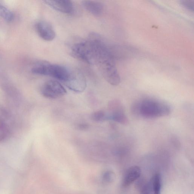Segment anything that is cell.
Returning a JSON list of instances; mask_svg holds the SVG:
<instances>
[{
	"instance_id": "cell-1",
	"label": "cell",
	"mask_w": 194,
	"mask_h": 194,
	"mask_svg": "<svg viewBox=\"0 0 194 194\" xmlns=\"http://www.w3.org/2000/svg\"><path fill=\"white\" fill-rule=\"evenodd\" d=\"M95 44V64L105 80L110 85L117 86L120 83V76L115 62L114 56L105 42L98 35L92 37Z\"/></svg>"
},
{
	"instance_id": "cell-2",
	"label": "cell",
	"mask_w": 194,
	"mask_h": 194,
	"mask_svg": "<svg viewBox=\"0 0 194 194\" xmlns=\"http://www.w3.org/2000/svg\"><path fill=\"white\" fill-rule=\"evenodd\" d=\"M171 112L169 105L164 102L149 99L140 101V116L146 119L168 116Z\"/></svg>"
},
{
	"instance_id": "cell-3",
	"label": "cell",
	"mask_w": 194,
	"mask_h": 194,
	"mask_svg": "<svg viewBox=\"0 0 194 194\" xmlns=\"http://www.w3.org/2000/svg\"><path fill=\"white\" fill-rule=\"evenodd\" d=\"M71 70L64 66L43 62L36 64L31 69V72L35 75L53 77L64 83L68 78Z\"/></svg>"
},
{
	"instance_id": "cell-4",
	"label": "cell",
	"mask_w": 194,
	"mask_h": 194,
	"mask_svg": "<svg viewBox=\"0 0 194 194\" xmlns=\"http://www.w3.org/2000/svg\"><path fill=\"white\" fill-rule=\"evenodd\" d=\"M71 53L75 57L90 64H94L96 56L95 45L93 39L75 44L72 47Z\"/></svg>"
},
{
	"instance_id": "cell-5",
	"label": "cell",
	"mask_w": 194,
	"mask_h": 194,
	"mask_svg": "<svg viewBox=\"0 0 194 194\" xmlns=\"http://www.w3.org/2000/svg\"><path fill=\"white\" fill-rule=\"evenodd\" d=\"M41 93L47 98H59L65 95L67 91L62 85L56 80H50L44 83L41 88Z\"/></svg>"
},
{
	"instance_id": "cell-6",
	"label": "cell",
	"mask_w": 194,
	"mask_h": 194,
	"mask_svg": "<svg viewBox=\"0 0 194 194\" xmlns=\"http://www.w3.org/2000/svg\"><path fill=\"white\" fill-rule=\"evenodd\" d=\"M64 83L69 89L75 92H82L86 87V78L77 69H71L68 78Z\"/></svg>"
},
{
	"instance_id": "cell-7",
	"label": "cell",
	"mask_w": 194,
	"mask_h": 194,
	"mask_svg": "<svg viewBox=\"0 0 194 194\" xmlns=\"http://www.w3.org/2000/svg\"><path fill=\"white\" fill-rule=\"evenodd\" d=\"M108 108L110 112L109 119L123 125H127L129 124V119L125 114L124 107L119 101L117 99L111 101L109 102Z\"/></svg>"
},
{
	"instance_id": "cell-8",
	"label": "cell",
	"mask_w": 194,
	"mask_h": 194,
	"mask_svg": "<svg viewBox=\"0 0 194 194\" xmlns=\"http://www.w3.org/2000/svg\"><path fill=\"white\" fill-rule=\"evenodd\" d=\"M36 29L41 38L46 41H53L56 37L53 27L48 22L40 21L36 24Z\"/></svg>"
},
{
	"instance_id": "cell-9",
	"label": "cell",
	"mask_w": 194,
	"mask_h": 194,
	"mask_svg": "<svg viewBox=\"0 0 194 194\" xmlns=\"http://www.w3.org/2000/svg\"><path fill=\"white\" fill-rule=\"evenodd\" d=\"M44 2L52 8L62 13L72 14L75 11V7L71 1L67 0L45 1Z\"/></svg>"
},
{
	"instance_id": "cell-10",
	"label": "cell",
	"mask_w": 194,
	"mask_h": 194,
	"mask_svg": "<svg viewBox=\"0 0 194 194\" xmlns=\"http://www.w3.org/2000/svg\"><path fill=\"white\" fill-rule=\"evenodd\" d=\"M82 4L84 8L92 15L99 16L104 11V5L99 2L85 1H82Z\"/></svg>"
},
{
	"instance_id": "cell-11",
	"label": "cell",
	"mask_w": 194,
	"mask_h": 194,
	"mask_svg": "<svg viewBox=\"0 0 194 194\" xmlns=\"http://www.w3.org/2000/svg\"><path fill=\"white\" fill-rule=\"evenodd\" d=\"M141 171L139 167L134 166L131 167L124 177L123 184L124 186L130 185L140 177Z\"/></svg>"
},
{
	"instance_id": "cell-12",
	"label": "cell",
	"mask_w": 194,
	"mask_h": 194,
	"mask_svg": "<svg viewBox=\"0 0 194 194\" xmlns=\"http://www.w3.org/2000/svg\"><path fill=\"white\" fill-rule=\"evenodd\" d=\"M0 16L7 22L12 21L14 18L13 13L7 7L1 4H0Z\"/></svg>"
},
{
	"instance_id": "cell-13",
	"label": "cell",
	"mask_w": 194,
	"mask_h": 194,
	"mask_svg": "<svg viewBox=\"0 0 194 194\" xmlns=\"http://www.w3.org/2000/svg\"><path fill=\"white\" fill-rule=\"evenodd\" d=\"M91 117V119L96 122H101L109 119L108 115L102 110H99L93 113Z\"/></svg>"
},
{
	"instance_id": "cell-14",
	"label": "cell",
	"mask_w": 194,
	"mask_h": 194,
	"mask_svg": "<svg viewBox=\"0 0 194 194\" xmlns=\"http://www.w3.org/2000/svg\"><path fill=\"white\" fill-rule=\"evenodd\" d=\"M161 179L160 174H156L154 176L152 183V188L154 194H161Z\"/></svg>"
},
{
	"instance_id": "cell-15",
	"label": "cell",
	"mask_w": 194,
	"mask_h": 194,
	"mask_svg": "<svg viewBox=\"0 0 194 194\" xmlns=\"http://www.w3.org/2000/svg\"><path fill=\"white\" fill-rule=\"evenodd\" d=\"M140 101H137L132 105L131 110L132 114L136 116H140Z\"/></svg>"
},
{
	"instance_id": "cell-16",
	"label": "cell",
	"mask_w": 194,
	"mask_h": 194,
	"mask_svg": "<svg viewBox=\"0 0 194 194\" xmlns=\"http://www.w3.org/2000/svg\"><path fill=\"white\" fill-rule=\"evenodd\" d=\"M181 4L185 8L191 11L194 10V1H182Z\"/></svg>"
},
{
	"instance_id": "cell-17",
	"label": "cell",
	"mask_w": 194,
	"mask_h": 194,
	"mask_svg": "<svg viewBox=\"0 0 194 194\" xmlns=\"http://www.w3.org/2000/svg\"><path fill=\"white\" fill-rule=\"evenodd\" d=\"M171 144L175 147L177 148L180 147L181 146L180 142L176 136L173 135L171 137Z\"/></svg>"
},
{
	"instance_id": "cell-18",
	"label": "cell",
	"mask_w": 194,
	"mask_h": 194,
	"mask_svg": "<svg viewBox=\"0 0 194 194\" xmlns=\"http://www.w3.org/2000/svg\"><path fill=\"white\" fill-rule=\"evenodd\" d=\"M78 128L80 130H86L88 128V125L87 124L85 123H82L79 124L78 126Z\"/></svg>"
},
{
	"instance_id": "cell-19",
	"label": "cell",
	"mask_w": 194,
	"mask_h": 194,
	"mask_svg": "<svg viewBox=\"0 0 194 194\" xmlns=\"http://www.w3.org/2000/svg\"><path fill=\"white\" fill-rule=\"evenodd\" d=\"M111 174H110L109 173H107L105 174V179H106L107 181H110L111 179Z\"/></svg>"
}]
</instances>
